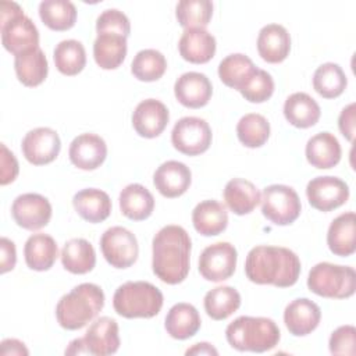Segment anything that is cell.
Returning a JSON list of instances; mask_svg holds the SVG:
<instances>
[{"label":"cell","instance_id":"cell-1","mask_svg":"<svg viewBox=\"0 0 356 356\" xmlns=\"http://www.w3.org/2000/svg\"><path fill=\"white\" fill-rule=\"evenodd\" d=\"M153 273L163 282L177 285L182 282L191 267L192 242L181 225H165L153 238Z\"/></svg>","mask_w":356,"mask_h":356},{"label":"cell","instance_id":"cell-2","mask_svg":"<svg viewBox=\"0 0 356 356\" xmlns=\"http://www.w3.org/2000/svg\"><path fill=\"white\" fill-rule=\"evenodd\" d=\"M245 274L249 281L259 285L288 288L295 285L299 278L300 260L288 248L260 245L249 250Z\"/></svg>","mask_w":356,"mask_h":356},{"label":"cell","instance_id":"cell-3","mask_svg":"<svg viewBox=\"0 0 356 356\" xmlns=\"http://www.w3.org/2000/svg\"><path fill=\"white\" fill-rule=\"evenodd\" d=\"M104 306L103 289L92 282L74 286L56 306L58 324L65 330H79L90 323Z\"/></svg>","mask_w":356,"mask_h":356},{"label":"cell","instance_id":"cell-4","mask_svg":"<svg viewBox=\"0 0 356 356\" xmlns=\"http://www.w3.org/2000/svg\"><path fill=\"white\" fill-rule=\"evenodd\" d=\"M228 343L239 352H267L280 342L281 332L274 320L241 316L225 328Z\"/></svg>","mask_w":356,"mask_h":356},{"label":"cell","instance_id":"cell-5","mask_svg":"<svg viewBox=\"0 0 356 356\" xmlns=\"http://www.w3.org/2000/svg\"><path fill=\"white\" fill-rule=\"evenodd\" d=\"M163 302L161 291L147 281H128L113 296L114 310L125 318H152L160 313Z\"/></svg>","mask_w":356,"mask_h":356},{"label":"cell","instance_id":"cell-6","mask_svg":"<svg viewBox=\"0 0 356 356\" xmlns=\"http://www.w3.org/2000/svg\"><path fill=\"white\" fill-rule=\"evenodd\" d=\"M0 32L4 49L14 56L39 46V31L15 1L0 4Z\"/></svg>","mask_w":356,"mask_h":356},{"label":"cell","instance_id":"cell-7","mask_svg":"<svg viewBox=\"0 0 356 356\" xmlns=\"http://www.w3.org/2000/svg\"><path fill=\"white\" fill-rule=\"evenodd\" d=\"M307 288L323 298L346 299L355 293L356 273L349 266L317 263L309 271Z\"/></svg>","mask_w":356,"mask_h":356},{"label":"cell","instance_id":"cell-8","mask_svg":"<svg viewBox=\"0 0 356 356\" xmlns=\"http://www.w3.org/2000/svg\"><path fill=\"white\" fill-rule=\"evenodd\" d=\"M260 202L263 216L275 225H289L300 216V199L296 191L288 185L266 186Z\"/></svg>","mask_w":356,"mask_h":356},{"label":"cell","instance_id":"cell-9","mask_svg":"<svg viewBox=\"0 0 356 356\" xmlns=\"http://www.w3.org/2000/svg\"><path fill=\"white\" fill-rule=\"evenodd\" d=\"M211 128L209 122L199 117H182L171 131L174 147L186 156L204 153L211 145Z\"/></svg>","mask_w":356,"mask_h":356},{"label":"cell","instance_id":"cell-10","mask_svg":"<svg viewBox=\"0 0 356 356\" xmlns=\"http://www.w3.org/2000/svg\"><path fill=\"white\" fill-rule=\"evenodd\" d=\"M100 249L106 261L115 268L131 267L139 253L136 236L124 227H111L100 238Z\"/></svg>","mask_w":356,"mask_h":356},{"label":"cell","instance_id":"cell-11","mask_svg":"<svg viewBox=\"0 0 356 356\" xmlns=\"http://www.w3.org/2000/svg\"><path fill=\"white\" fill-rule=\"evenodd\" d=\"M238 253L229 242H217L204 248L199 256V273L211 282L228 280L236 267Z\"/></svg>","mask_w":356,"mask_h":356},{"label":"cell","instance_id":"cell-12","mask_svg":"<svg viewBox=\"0 0 356 356\" xmlns=\"http://www.w3.org/2000/svg\"><path fill=\"white\" fill-rule=\"evenodd\" d=\"M306 196L312 207L320 211L338 209L349 199V186L338 177L324 175L309 181Z\"/></svg>","mask_w":356,"mask_h":356},{"label":"cell","instance_id":"cell-13","mask_svg":"<svg viewBox=\"0 0 356 356\" xmlns=\"http://www.w3.org/2000/svg\"><path fill=\"white\" fill-rule=\"evenodd\" d=\"M11 216L24 229L36 231L49 224L51 218V204L39 193H22L14 199Z\"/></svg>","mask_w":356,"mask_h":356},{"label":"cell","instance_id":"cell-14","mask_svg":"<svg viewBox=\"0 0 356 356\" xmlns=\"http://www.w3.org/2000/svg\"><path fill=\"white\" fill-rule=\"evenodd\" d=\"M61 140L58 134L47 127L31 129L22 139L21 150L24 157L33 165L51 163L60 153Z\"/></svg>","mask_w":356,"mask_h":356},{"label":"cell","instance_id":"cell-15","mask_svg":"<svg viewBox=\"0 0 356 356\" xmlns=\"http://www.w3.org/2000/svg\"><path fill=\"white\" fill-rule=\"evenodd\" d=\"M68 157L71 163L85 171L96 170L107 157V145L96 134H81L70 145Z\"/></svg>","mask_w":356,"mask_h":356},{"label":"cell","instance_id":"cell-16","mask_svg":"<svg viewBox=\"0 0 356 356\" xmlns=\"http://www.w3.org/2000/svg\"><path fill=\"white\" fill-rule=\"evenodd\" d=\"M170 120L168 108L157 99L142 100L132 113V125L138 135L156 138L167 127Z\"/></svg>","mask_w":356,"mask_h":356},{"label":"cell","instance_id":"cell-17","mask_svg":"<svg viewBox=\"0 0 356 356\" xmlns=\"http://www.w3.org/2000/svg\"><path fill=\"white\" fill-rule=\"evenodd\" d=\"M88 349V355L108 356L118 350L120 335L118 324L111 317H100L95 320L82 338Z\"/></svg>","mask_w":356,"mask_h":356},{"label":"cell","instance_id":"cell-18","mask_svg":"<svg viewBox=\"0 0 356 356\" xmlns=\"http://www.w3.org/2000/svg\"><path fill=\"white\" fill-rule=\"evenodd\" d=\"M192 182V172L186 164L168 160L163 163L153 175V184L164 197H178L184 195Z\"/></svg>","mask_w":356,"mask_h":356},{"label":"cell","instance_id":"cell-19","mask_svg":"<svg viewBox=\"0 0 356 356\" xmlns=\"http://www.w3.org/2000/svg\"><path fill=\"white\" fill-rule=\"evenodd\" d=\"M174 93L182 106L188 108H200L209 103L213 86L204 74L189 71L175 81Z\"/></svg>","mask_w":356,"mask_h":356},{"label":"cell","instance_id":"cell-20","mask_svg":"<svg viewBox=\"0 0 356 356\" xmlns=\"http://www.w3.org/2000/svg\"><path fill=\"white\" fill-rule=\"evenodd\" d=\"M321 310L317 303L307 298H298L286 305L284 323L295 337H305L314 331L320 323Z\"/></svg>","mask_w":356,"mask_h":356},{"label":"cell","instance_id":"cell-21","mask_svg":"<svg viewBox=\"0 0 356 356\" xmlns=\"http://www.w3.org/2000/svg\"><path fill=\"white\" fill-rule=\"evenodd\" d=\"M216 38L203 28L185 29L178 42L181 57L192 64L210 61L216 54Z\"/></svg>","mask_w":356,"mask_h":356},{"label":"cell","instance_id":"cell-22","mask_svg":"<svg viewBox=\"0 0 356 356\" xmlns=\"http://www.w3.org/2000/svg\"><path fill=\"white\" fill-rule=\"evenodd\" d=\"M291 50V36L280 24L264 25L257 36L259 56L271 64L284 61Z\"/></svg>","mask_w":356,"mask_h":356},{"label":"cell","instance_id":"cell-23","mask_svg":"<svg viewBox=\"0 0 356 356\" xmlns=\"http://www.w3.org/2000/svg\"><path fill=\"white\" fill-rule=\"evenodd\" d=\"M356 216L353 211L339 214L327 232V245L335 256L346 257L356 250Z\"/></svg>","mask_w":356,"mask_h":356},{"label":"cell","instance_id":"cell-24","mask_svg":"<svg viewBox=\"0 0 356 356\" xmlns=\"http://www.w3.org/2000/svg\"><path fill=\"white\" fill-rule=\"evenodd\" d=\"M72 204L78 216L92 224L104 221L110 216L113 207L110 196L104 191L96 188H86L76 192L72 197Z\"/></svg>","mask_w":356,"mask_h":356},{"label":"cell","instance_id":"cell-25","mask_svg":"<svg viewBox=\"0 0 356 356\" xmlns=\"http://www.w3.org/2000/svg\"><path fill=\"white\" fill-rule=\"evenodd\" d=\"M195 229L203 236L220 235L228 225V213L222 203L209 199L196 204L192 211Z\"/></svg>","mask_w":356,"mask_h":356},{"label":"cell","instance_id":"cell-26","mask_svg":"<svg viewBox=\"0 0 356 356\" xmlns=\"http://www.w3.org/2000/svg\"><path fill=\"white\" fill-rule=\"evenodd\" d=\"M14 70L18 81L28 86L33 88L40 85L49 72V64L46 54L38 46L33 49H28L14 58Z\"/></svg>","mask_w":356,"mask_h":356},{"label":"cell","instance_id":"cell-27","mask_svg":"<svg viewBox=\"0 0 356 356\" xmlns=\"http://www.w3.org/2000/svg\"><path fill=\"white\" fill-rule=\"evenodd\" d=\"M127 38L115 32L97 33L93 43V57L103 70L118 68L127 56Z\"/></svg>","mask_w":356,"mask_h":356},{"label":"cell","instance_id":"cell-28","mask_svg":"<svg viewBox=\"0 0 356 356\" xmlns=\"http://www.w3.org/2000/svg\"><path fill=\"white\" fill-rule=\"evenodd\" d=\"M305 153L313 167L327 170L339 163L342 150L338 139L331 132H318L307 140Z\"/></svg>","mask_w":356,"mask_h":356},{"label":"cell","instance_id":"cell-29","mask_svg":"<svg viewBox=\"0 0 356 356\" xmlns=\"http://www.w3.org/2000/svg\"><path fill=\"white\" fill-rule=\"evenodd\" d=\"M224 200L228 209L236 216L252 213L261 200L256 185L243 178H234L224 188Z\"/></svg>","mask_w":356,"mask_h":356},{"label":"cell","instance_id":"cell-30","mask_svg":"<svg viewBox=\"0 0 356 356\" xmlns=\"http://www.w3.org/2000/svg\"><path fill=\"white\" fill-rule=\"evenodd\" d=\"M24 256L31 270L46 271L53 267L58 256V248L53 236L47 234H33L25 242Z\"/></svg>","mask_w":356,"mask_h":356},{"label":"cell","instance_id":"cell-31","mask_svg":"<svg viewBox=\"0 0 356 356\" xmlns=\"http://www.w3.org/2000/svg\"><path fill=\"white\" fill-rule=\"evenodd\" d=\"M200 324L202 320L196 307L191 303L181 302L168 310L164 327L174 339H188L199 331Z\"/></svg>","mask_w":356,"mask_h":356},{"label":"cell","instance_id":"cell-32","mask_svg":"<svg viewBox=\"0 0 356 356\" xmlns=\"http://www.w3.org/2000/svg\"><path fill=\"white\" fill-rule=\"evenodd\" d=\"M318 103L305 92L292 93L284 103V115L286 121L296 128H310L320 120Z\"/></svg>","mask_w":356,"mask_h":356},{"label":"cell","instance_id":"cell-33","mask_svg":"<svg viewBox=\"0 0 356 356\" xmlns=\"http://www.w3.org/2000/svg\"><path fill=\"white\" fill-rule=\"evenodd\" d=\"M154 209V197L147 188L140 184H129L120 193L121 213L134 221L150 217Z\"/></svg>","mask_w":356,"mask_h":356},{"label":"cell","instance_id":"cell-34","mask_svg":"<svg viewBox=\"0 0 356 356\" xmlns=\"http://www.w3.org/2000/svg\"><path fill=\"white\" fill-rule=\"evenodd\" d=\"M63 267L72 274H86L96 264V252L92 243L83 238L67 241L61 249Z\"/></svg>","mask_w":356,"mask_h":356},{"label":"cell","instance_id":"cell-35","mask_svg":"<svg viewBox=\"0 0 356 356\" xmlns=\"http://www.w3.org/2000/svg\"><path fill=\"white\" fill-rule=\"evenodd\" d=\"M203 306L207 316L213 320H225L239 309L241 295L232 286H216L204 295Z\"/></svg>","mask_w":356,"mask_h":356},{"label":"cell","instance_id":"cell-36","mask_svg":"<svg viewBox=\"0 0 356 356\" xmlns=\"http://www.w3.org/2000/svg\"><path fill=\"white\" fill-rule=\"evenodd\" d=\"M256 68L257 67L248 56L242 53H234L222 58L218 64V76L228 88L241 90L246 81L253 75Z\"/></svg>","mask_w":356,"mask_h":356},{"label":"cell","instance_id":"cell-37","mask_svg":"<svg viewBox=\"0 0 356 356\" xmlns=\"http://www.w3.org/2000/svg\"><path fill=\"white\" fill-rule=\"evenodd\" d=\"M39 17L51 31H67L75 25L76 7L68 0H44L39 4Z\"/></svg>","mask_w":356,"mask_h":356},{"label":"cell","instance_id":"cell-38","mask_svg":"<svg viewBox=\"0 0 356 356\" xmlns=\"http://www.w3.org/2000/svg\"><path fill=\"white\" fill-rule=\"evenodd\" d=\"M56 68L63 75H76L86 65V51L83 44L75 39L61 40L53 51Z\"/></svg>","mask_w":356,"mask_h":356},{"label":"cell","instance_id":"cell-39","mask_svg":"<svg viewBox=\"0 0 356 356\" xmlns=\"http://www.w3.org/2000/svg\"><path fill=\"white\" fill-rule=\"evenodd\" d=\"M348 79L343 70L335 63L321 64L313 75V88L324 99H335L346 89Z\"/></svg>","mask_w":356,"mask_h":356},{"label":"cell","instance_id":"cell-40","mask_svg":"<svg viewBox=\"0 0 356 356\" xmlns=\"http://www.w3.org/2000/svg\"><path fill=\"white\" fill-rule=\"evenodd\" d=\"M236 135L243 146L250 149L260 147L270 136V122L261 114H245L236 124Z\"/></svg>","mask_w":356,"mask_h":356},{"label":"cell","instance_id":"cell-41","mask_svg":"<svg viewBox=\"0 0 356 356\" xmlns=\"http://www.w3.org/2000/svg\"><path fill=\"white\" fill-rule=\"evenodd\" d=\"M167 70V60L161 51L156 49H145L136 53L131 64L134 76L143 82L160 79Z\"/></svg>","mask_w":356,"mask_h":356},{"label":"cell","instance_id":"cell-42","mask_svg":"<svg viewBox=\"0 0 356 356\" xmlns=\"http://www.w3.org/2000/svg\"><path fill=\"white\" fill-rule=\"evenodd\" d=\"M213 15L210 0H181L175 8V17L185 29L203 28L209 25Z\"/></svg>","mask_w":356,"mask_h":356},{"label":"cell","instance_id":"cell-43","mask_svg":"<svg viewBox=\"0 0 356 356\" xmlns=\"http://www.w3.org/2000/svg\"><path fill=\"white\" fill-rule=\"evenodd\" d=\"M239 92L245 100L250 103L267 102L274 92L273 76L267 71L256 68L253 75L246 81Z\"/></svg>","mask_w":356,"mask_h":356},{"label":"cell","instance_id":"cell-44","mask_svg":"<svg viewBox=\"0 0 356 356\" xmlns=\"http://www.w3.org/2000/svg\"><path fill=\"white\" fill-rule=\"evenodd\" d=\"M96 31L97 33L115 32L128 38L131 33V24L128 17L122 11L117 8H107L97 17Z\"/></svg>","mask_w":356,"mask_h":356},{"label":"cell","instance_id":"cell-45","mask_svg":"<svg viewBox=\"0 0 356 356\" xmlns=\"http://www.w3.org/2000/svg\"><path fill=\"white\" fill-rule=\"evenodd\" d=\"M356 328L353 325H341L330 337V352L332 355H355Z\"/></svg>","mask_w":356,"mask_h":356},{"label":"cell","instance_id":"cell-46","mask_svg":"<svg viewBox=\"0 0 356 356\" xmlns=\"http://www.w3.org/2000/svg\"><path fill=\"white\" fill-rule=\"evenodd\" d=\"M0 147H1V154H0V165H1V168H0V184L4 186V185L13 182L17 178L19 167H18V161H17L14 153L10 152L4 143H1Z\"/></svg>","mask_w":356,"mask_h":356},{"label":"cell","instance_id":"cell-47","mask_svg":"<svg viewBox=\"0 0 356 356\" xmlns=\"http://www.w3.org/2000/svg\"><path fill=\"white\" fill-rule=\"evenodd\" d=\"M338 127L341 134L349 140H353L355 136V103L348 104L338 117Z\"/></svg>","mask_w":356,"mask_h":356},{"label":"cell","instance_id":"cell-48","mask_svg":"<svg viewBox=\"0 0 356 356\" xmlns=\"http://www.w3.org/2000/svg\"><path fill=\"white\" fill-rule=\"evenodd\" d=\"M0 248H1V259H0V273L4 274L15 267L17 261V252H15V245L13 241L8 238L3 236L0 239Z\"/></svg>","mask_w":356,"mask_h":356},{"label":"cell","instance_id":"cell-49","mask_svg":"<svg viewBox=\"0 0 356 356\" xmlns=\"http://www.w3.org/2000/svg\"><path fill=\"white\" fill-rule=\"evenodd\" d=\"M1 355H28V349L25 348L24 342L14 339V338H8L4 339L1 342Z\"/></svg>","mask_w":356,"mask_h":356},{"label":"cell","instance_id":"cell-50","mask_svg":"<svg viewBox=\"0 0 356 356\" xmlns=\"http://www.w3.org/2000/svg\"><path fill=\"white\" fill-rule=\"evenodd\" d=\"M185 353L186 355H217L218 352L214 346H211V343L199 342V343H195L192 348H189Z\"/></svg>","mask_w":356,"mask_h":356},{"label":"cell","instance_id":"cell-51","mask_svg":"<svg viewBox=\"0 0 356 356\" xmlns=\"http://www.w3.org/2000/svg\"><path fill=\"white\" fill-rule=\"evenodd\" d=\"M65 355H88V349L83 343L82 338H76L70 342L68 348L65 349Z\"/></svg>","mask_w":356,"mask_h":356}]
</instances>
